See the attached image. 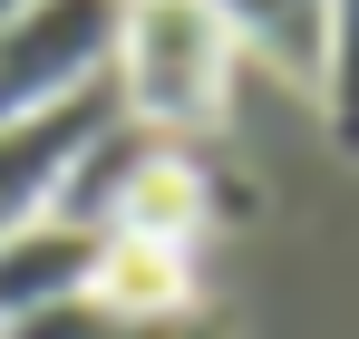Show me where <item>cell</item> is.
I'll return each instance as SVG.
<instances>
[{
    "label": "cell",
    "mask_w": 359,
    "mask_h": 339,
    "mask_svg": "<svg viewBox=\"0 0 359 339\" xmlns=\"http://www.w3.org/2000/svg\"><path fill=\"white\" fill-rule=\"evenodd\" d=\"M117 107L146 136H204L233 97V29L214 20V0H126L117 29Z\"/></svg>",
    "instance_id": "1"
},
{
    "label": "cell",
    "mask_w": 359,
    "mask_h": 339,
    "mask_svg": "<svg viewBox=\"0 0 359 339\" xmlns=\"http://www.w3.org/2000/svg\"><path fill=\"white\" fill-rule=\"evenodd\" d=\"M126 0H29L20 20H0V126L68 107L78 88H97L117 68Z\"/></svg>",
    "instance_id": "2"
},
{
    "label": "cell",
    "mask_w": 359,
    "mask_h": 339,
    "mask_svg": "<svg viewBox=\"0 0 359 339\" xmlns=\"http://www.w3.org/2000/svg\"><path fill=\"white\" fill-rule=\"evenodd\" d=\"M117 116H126V107H117V78H97V88H78L68 107L0 126V233H20L29 214H49L59 184H68V165H78Z\"/></svg>",
    "instance_id": "3"
},
{
    "label": "cell",
    "mask_w": 359,
    "mask_h": 339,
    "mask_svg": "<svg viewBox=\"0 0 359 339\" xmlns=\"http://www.w3.org/2000/svg\"><path fill=\"white\" fill-rule=\"evenodd\" d=\"M214 20L233 29V58L272 68L301 97H320V78H330V0H214Z\"/></svg>",
    "instance_id": "4"
},
{
    "label": "cell",
    "mask_w": 359,
    "mask_h": 339,
    "mask_svg": "<svg viewBox=\"0 0 359 339\" xmlns=\"http://www.w3.org/2000/svg\"><path fill=\"white\" fill-rule=\"evenodd\" d=\"M88 272H97V233L68 223V214H29L20 233H0V330L88 291Z\"/></svg>",
    "instance_id": "5"
},
{
    "label": "cell",
    "mask_w": 359,
    "mask_h": 339,
    "mask_svg": "<svg viewBox=\"0 0 359 339\" xmlns=\"http://www.w3.org/2000/svg\"><path fill=\"white\" fill-rule=\"evenodd\" d=\"M88 300H97V310H117V320H165V310H194V300H204V282H194V252H184V242L97 233Z\"/></svg>",
    "instance_id": "6"
},
{
    "label": "cell",
    "mask_w": 359,
    "mask_h": 339,
    "mask_svg": "<svg viewBox=\"0 0 359 339\" xmlns=\"http://www.w3.org/2000/svg\"><path fill=\"white\" fill-rule=\"evenodd\" d=\"M320 116H330L340 155H359V0H330V78H320Z\"/></svg>",
    "instance_id": "7"
},
{
    "label": "cell",
    "mask_w": 359,
    "mask_h": 339,
    "mask_svg": "<svg viewBox=\"0 0 359 339\" xmlns=\"http://www.w3.org/2000/svg\"><path fill=\"white\" fill-rule=\"evenodd\" d=\"M20 10H29V0H0V20H20Z\"/></svg>",
    "instance_id": "8"
}]
</instances>
